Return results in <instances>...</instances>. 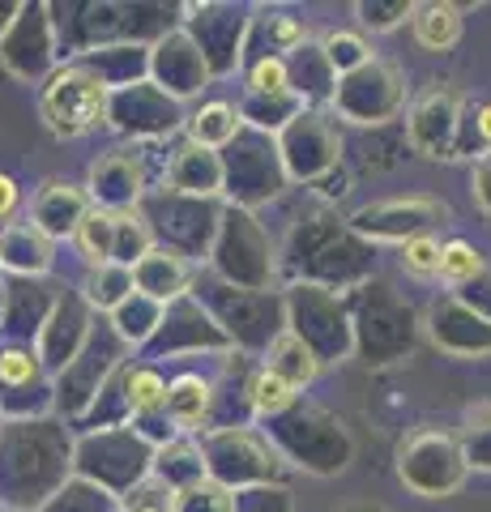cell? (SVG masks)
<instances>
[{
  "instance_id": "1",
  "label": "cell",
  "mask_w": 491,
  "mask_h": 512,
  "mask_svg": "<svg viewBox=\"0 0 491 512\" xmlns=\"http://www.w3.org/2000/svg\"><path fill=\"white\" fill-rule=\"evenodd\" d=\"M43 116L52 124V133H60V137H77V133H86V128H94L103 116L99 77H90L86 69L56 73L43 94Z\"/></svg>"
},
{
  "instance_id": "2",
  "label": "cell",
  "mask_w": 491,
  "mask_h": 512,
  "mask_svg": "<svg viewBox=\"0 0 491 512\" xmlns=\"http://www.w3.org/2000/svg\"><path fill=\"white\" fill-rule=\"evenodd\" d=\"M462 35V18H457L453 5H419L415 9V39L432 52H445Z\"/></svg>"
},
{
  "instance_id": "3",
  "label": "cell",
  "mask_w": 491,
  "mask_h": 512,
  "mask_svg": "<svg viewBox=\"0 0 491 512\" xmlns=\"http://www.w3.org/2000/svg\"><path fill=\"white\" fill-rule=\"evenodd\" d=\"M116 235H120V218H112L107 210H90V214H82V222H77V239H82L90 261H107L116 248Z\"/></svg>"
},
{
  "instance_id": "4",
  "label": "cell",
  "mask_w": 491,
  "mask_h": 512,
  "mask_svg": "<svg viewBox=\"0 0 491 512\" xmlns=\"http://www.w3.org/2000/svg\"><path fill=\"white\" fill-rule=\"evenodd\" d=\"M205 406H210V389H205L197 376H184L167 389V414L176 423H197L205 414Z\"/></svg>"
},
{
  "instance_id": "5",
  "label": "cell",
  "mask_w": 491,
  "mask_h": 512,
  "mask_svg": "<svg viewBox=\"0 0 491 512\" xmlns=\"http://www.w3.org/2000/svg\"><path fill=\"white\" fill-rule=\"evenodd\" d=\"M274 372L282 376V380H291L295 389L304 380H312V372H316V359L308 355V346L295 338V333H287V338H278V346H274Z\"/></svg>"
},
{
  "instance_id": "6",
  "label": "cell",
  "mask_w": 491,
  "mask_h": 512,
  "mask_svg": "<svg viewBox=\"0 0 491 512\" xmlns=\"http://www.w3.org/2000/svg\"><path fill=\"white\" fill-rule=\"evenodd\" d=\"M295 397V384L291 380H282L274 367H265V372L252 380V406H257L261 414H274V410H282Z\"/></svg>"
},
{
  "instance_id": "7",
  "label": "cell",
  "mask_w": 491,
  "mask_h": 512,
  "mask_svg": "<svg viewBox=\"0 0 491 512\" xmlns=\"http://www.w3.org/2000/svg\"><path fill=\"white\" fill-rule=\"evenodd\" d=\"M231 133H235V116H231V107H223V103H210L193 120V137L201 141V146H223Z\"/></svg>"
},
{
  "instance_id": "8",
  "label": "cell",
  "mask_w": 491,
  "mask_h": 512,
  "mask_svg": "<svg viewBox=\"0 0 491 512\" xmlns=\"http://www.w3.org/2000/svg\"><path fill=\"white\" fill-rule=\"evenodd\" d=\"M483 269V256L474 252L470 244H445V252H440V278L445 282H466V278H474Z\"/></svg>"
},
{
  "instance_id": "9",
  "label": "cell",
  "mask_w": 491,
  "mask_h": 512,
  "mask_svg": "<svg viewBox=\"0 0 491 512\" xmlns=\"http://www.w3.org/2000/svg\"><path fill=\"white\" fill-rule=\"evenodd\" d=\"M440 252H445V248H440L432 235H415V239H406V256H402V261H406V269L415 278H432V274H440Z\"/></svg>"
},
{
  "instance_id": "10",
  "label": "cell",
  "mask_w": 491,
  "mask_h": 512,
  "mask_svg": "<svg viewBox=\"0 0 491 512\" xmlns=\"http://www.w3.org/2000/svg\"><path fill=\"white\" fill-rule=\"evenodd\" d=\"M129 402H133V410L167 406V384L158 380L154 372H137V376L129 380Z\"/></svg>"
},
{
  "instance_id": "11",
  "label": "cell",
  "mask_w": 491,
  "mask_h": 512,
  "mask_svg": "<svg viewBox=\"0 0 491 512\" xmlns=\"http://www.w3.org/2000/svg\"><path fill=\"white\" fill-rule=\"evenodd\" d=\"M35 376V359L22 355V350H9V355H0V380L5 384H26Z\"/></svg>"
},
{
  "instance_id": "12",
  "label": "cell",
  "mask_w": 491,
  "mask_h": 512,
  "mask_svg": "<svg viewBox=\"0 0 491 512\" xmlns=\"http://www.w3.org/2000/svg\"><path fill=\"white\" fill-rule=\"evenodd\" d=\"M252 86L278 94L282 86H287V69H282V60H261L257 69H252Z\"/></svg>"
},
{
  "instance_id": "13",
  "label": "cell",
  "mask_w": 491,
  "mask_h": 512,
  "mask_svg": "<svg viewBox=\"0 0 491 512\" xmlns=\"http://www.w3.org/2000/svg\"><path fill=\"white\" fill-rule=\"evenodd\" d=\"M13 205H18V184L9 175H0V218L13 214Z\"/></svg>"
},
{
  "instance_id": "14",
  "label": "cell",
  "mask_w": 491,
  "mask_h": 512,
  "mask_svg": "<svg viewBox=\"0 0 491 512\" xmlns=\"http://www.w3.org/2000/svg\"><path fill=\"white\" fill-rule=\"evenodd\" d=\"M479 133L491 141V107H483V111H479Z\"/></svg>"
},
{
  "instance_id": "15",
  "label": "cell",
  "mask_w": 491,
  "mask_h": 512,
  "mask_svg": "<svg viewBox=\"0 0 491 512\" xmlns=\"http://www.w3.org/2000/svg\"><path fill=\"white\" fill-rule=\"evenodd\" d=\"M133 512H163V508H158V504H141V508H133Z\"/></svg>"
}]
</instances>
